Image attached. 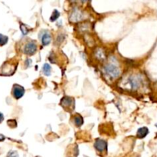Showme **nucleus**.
I'll list each match as a JSON object with an SVG mask.
<instances>
[{"label": "nucleus", "instance_id": "obj_17", "mask_svg": "<svg viewBox=\"0 0 157 157\" xmlns=\"http://www.w3.org/2000/svg\"><path fill=\"white\" fill-rule=\"evenodd\" d=\"M4 120V116L2 113H0V123H2Z\"/></svg>", "mask_w": 157, "mask_h": 157}, {"label": "nucleus", "instance_id": "obj_12", "mask_svg": "<svg viewBox=\"0 0 157 157\" xmlns=\"http://www.w3.org/2000/svg\"><path fill=\"white\" fill-rule=\"evenodd\" d=\"M81 12L78 11V10H76V11L74 12V13L72 14V16H71V21H75V22H78L79 20H81Z\"/></svg>", "mask_w": 157, "mask_h": 157}, {"label": "nucleus", "instance_id": "obj_18", "mask_svg": "<svg viewBox=\"0 0 157 157\" xmlns=\"http://www.w3.org/2000/svg\"><path fill=\"white\" fill-rule=\"evenodd\" d=\"M5 139V136H3V135L0 134V142H1V141H3Z\"/></svg>", "mask_w": 157, "mask_h": 157}, {"label": "nucleus", "instance_id": "obj_1", "mask_svg": "<svg viewBox=\"0 0 157 157\" xmlns=\"http://www.w3.org/2000/svg\"><path fill=\"white\" fill-rule=\"evenodd\" d=\"M16 64L12 63L10 62H6L0 68V75L2 76H10L15 73L16 70Z\"/></svg>", "mask_w": 157, "mask_h": 157}, {"label": "nucleus", "instance_id": "obj_3", "mask_svg": "<svg viewBox=\"0 0 157 157\" xmlns=\"http://www.w3.org/2000/svg\"><path fill=\"white\" fill-rule=\"evenodd\" d=\"M37 51V45L34 42H28L24 48V53L28 55H32Z\"/></svg>", "mask_w": 157, "mask_h": 157}, {"label": "nucleus", "instance_id": "obj_6", "mask_svg": "<svg viewBox=\"0 0 157 157\" xmlns=\"http://www.w3.org/2000/svg\"><path fill=\"white\" fill-rule=\"evenodd\" d=\"M60 104L65 109H68L72 107H75V101L71 97H65L62 99Z\"/></svg>", "mask_w": 157, "mask_h": 157}, {"label": "nucleus", "instance_id": "obj_14", "mask_svg": "<svg viewBox=\"0 0 157 157\" xmlns=\"http://www.w3.org/2000/svg\"><path fill=\"white\" fill-rule=\"evenodd\" d=\"M8 41V38L2 34H0V46H3L7 44Z\"/></svg>", "mask_w": 157, "mask_h": 157}, {"label": "nucleus", "instance_id": "obj_9", "mask_svg": "<svg viewBox=\"0 0 157 157\" xmlns=\"http://www.w3.org/2000/svg\"><path fill=\"white\" fill-rule=\"evenodd\" d=\"M130 83L131 84V87L133 89H136V88H139L140 81H139V80L138 78L136 79V78H131L130 79Z\"/></svg>", "mask_w": 157, "mask_h": 157}, {"label": "nucleus", "instance_id": "obj_19", "mask_svg": "<svg viewBox=\"0 0 157 157\" xmlns=\"http://www.w3.org/2000/svg\"><path fill=\"white\" fill-rule=\"evenodd\" d=\"M88 1H90V0H81V2H88Z\"/></svg>", "mask_w": 157, "mask_h": 157}, {"label": "nucleus", "instance_id": "obj_2", "mask_svg": "<svg viewBox=\"0 0 157 157\" xmlns=\"http://www.w3.org/2000/svg\"><path fill=\"white\" fill-rule=\"evenodd\" d=\"M106 73L112 78H117L120 76V71L117 67L113 65H108L105 67Z\"/></svg>", "mask_w": 157, "mask_h": 157}, {"label": "nucleus", "instance_id": "obj_13", "mask_svg": "<svg viewBox=\"0 0 157 157\" xmlns=\"http://www.w3.org/2000/svg\"><path fill=\"white\" fill-rule=\"evenodd\" d=\"M43 71H44V74L47 76H49L52 74V67L50 66V65L48 64H45L44 66H43Z\"/></svg>", "mask_w": 157, "mask_h": 157}, {"label": "nucleus", "instance_id": "obj_15", "mask_svg": "<svg viewBox=\"0 0 157 157\" xmlns=\"http://www.w3.org/2000/svg\"><path fill=\"white\" fill-rule=\"evenodd\" d=\"M59 16H60V13H59V12L58 11V10H55L53 14H52V16H51V21L52 22L55 21V20L58 18Z\"/></svg>", "mask_w": 157, "mask_h": 157}, {"label": "nucleus", "instance_id": "obj_16", "mask_svg": "<svg viewBox=\"0 0 157 157\" xmlns=\"http://www.w3.org/2000/svg\"><path fill=\"white\" fill-rule=\"evenodd\" d=\"M21 30L22 32V34L24 35H25L28 32V31H29V29H26L25 25H21Z\"/></svg>", "mask_w": 157, "mask_h": 157}, {"label": "nucleus", "instance_id": "obj_7", "mask_svg": "<svg viewBox=\"0 0 157 157\" xmlns=\"http://www.w3.org/2000/svg\"><path fill=\"white\" fill-rule=\"evenodd\" d=\"M51 41H52V36H51L50 33L45 32V34L42 35V43L43 45H48L50 44Z\"/></svg>", "mask_w": 157, "mask_h": 157}, {"label": "nucleus", "instance_id": "obj_8", "mask_svg": "<svg viewBox=\"0 0 157 157\" xmlns=\"http://www.w3.org/2000/svg\"><path fill=\"white\" fill-rule=\"evenodd\" d=\"M148 133H149V130H148L147 127H141L138 130L136 135H137L138 138L142 139V138L146 137Z\"/></svg>", "mask_w": 157, "mask_h": 157}, {"label": "nucleus", "instance_id": "obj_5", "mask_svg": "<svg viewBox=\"0 0 157 157\" xmlns=\"http://www.w3.org/2000/svg\"><path fill=\"white\" fill-rule=\"evenodd\" d=\"M94 147L99 152H104L107 149V143L105 140L97 139L94 142Z\"/></svg>", "mask_w": 157, "mask_h": 157}, {"label": "nucleus", "instance_id": "obj_4", "mask_svg": "<svg viewBox=\"0 0 157 157\" xmlns=\"http://www.w3.org/2000/svg\"><path fill=\"white\" fill-rule=\"evenodd\" d=\"M25 94V88L18 84L13 85L12 95L15 99H20Z\"/></svg>", "mask_w": 157, "mask_h": 157}, {"label": "nucleus", "instance_id": "obj_20", "mask_svg": "<svg viewBox=\"0 0 157 157\" xmlns=\"http://www.w3.org/2000/svg\"><path fill=\"white\" fill-rule=\"evenodd\" d=\"M155 126H156V127H157V123H156V124H155Z\"/></svg>", "mask_w": 157, "mask_h": 157}, {"label": "nucleus", "instance_id": "obj_10", "mask_svg": "<svg viewBox=\"0 0 157 157\" xmlns=\"http://www.w3.org/2000/svg\"><path fill=\"white\" fill-rule=\"evenodd\" d=\"M74 120V123H75V124L77 126H81V125L83 124V123H84V120H83L82 117H81V115H76L73 118Z\"/></svg>", "mask_w": 157, "mask_h": 157}, {"label": "nucleus", "instance_id": "obj_11", "mask_svg": "<svg viewBox=\"0 0 157 157\" xmlns=\"http://www.w3.org/2000/svg\"><path fill=\"white\" fill-rule=\"evenodd\" d=\"M95 55L97 58H98L99 60H104L106 58L105 53H104V52L102 49H97L95 52Z\"/></svg>", "mask_w": 157, "mask_h": 157}]
</instances>
